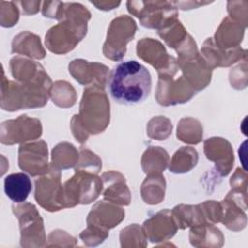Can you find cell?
I'll return each mask as SVG.
<instances>
[{
    "mask_svg": "<svg viewBox=\"0 0 248 248\" xmlns=\"http://www.w3.org/2000/svg\"><path fill=\"white\" fill-rule=\"evenodd\" d=\"M149 71L135 60L117 64L108 76L110 97L122 105H135L144 101L151 91Z\"/></svg>",
    "mask_w": 248,
    "mask_h": 248,
    "instance_id": "obj_1",
    "label": "cell"
},
{
    "mask_svg": "<svg viewBox=\"0 0 248 248\" xmlns=\"http://www.w3.org/2000/svg\"><path fill=\"white\" fill-rule=\"evenodd\" d=\"M65 207L93 202L102 190V182L94 173L76 170V174L64 185Z\"/></svg>",
    "mask_w": 248,
    "mask_h": 248,
    "instance_id": "obj_2",
    "label": "cell"
},
{
    "mask_svg": "<svg viewBox=\"0 0 248 248\" xmlns=\"http://www.w3.org/2000/svg\"><path fill=\"white\" fill-rule=\"evenodd\" d=\"M35 199L44 208L49 211H56L65 207L59 170L51 167L47 176L46 175L36 181Z\"/></svg>",
    "mask_w": 248,
    "mask_h": 248,
    "instance_id": "obj_3",
    "label": "cell"
},
{
    "mask_svg": "<svg viewBox=\"0 0 248 248\" xmlns=\"http://www.w3.org/2000/svg\"><path fill=\"white\" fill-rule=\"evenodd\" d=\"M45 141L40 140L19 148V167L32 175L47 171V148Z\"/></svg>",
    "mask_w": 248,
    "mask_h": 248,
    "instance_id": "obj_4",
    "label": "cell"
},
{
    "mask_svg": "<svg viewBox=\"0 0 248 248\" xmlns=\"http://www.w3.org/2000/svg\"><path fill=\"white\" fill-rule=\"evenodd\" d=\"M127 18L128 16H121L112 20L108 32L107 42L104 45V52L107 57L110 54L113 47L117 46V60L120 59L125 53L126 44L133 39L137 27L122 31Z\"/></svg>",
    "mask_w": 248,
    "mask_h": 248,
    "instance_id": "obj_5",
    "label": "cell"
},
{
    "mask_svg": "<svg viewBox=\"0 0 248 248\" xmlns=\"http://www.w3.org/2000/svg\"><path fill=\"white\" fill-rule=\"evenodd\" d=\"M103 181L107 184L104 191L106 199L125 205L130 203V192L125 184L124 177L120 173L115 171L105 172Z\"/></svg>",
    "mask_w": 248,
    "mask_h": 248,
    "instance_id": "obj_6",
    "label": "cell"
},
{
    "mask_svg": "<svg viewBox=\"0 0 248 248\" xmlns=\"http://www.w3.org/2000/svg\"><path fill=\"white\" fill-rule=\"evenodd\" d=\"M6 195L15 202H23L32 190V183L28 175L16 172L7 175L4 180Z\"/></svg>",
    "mask_w": 248,
    "mask_h": 248,
    "instance_id": "obj_7",
    "label": "cell"
},
{
    "mask_svg": "<svg viewBox=\"0 0 248 248\" xmlns=\"http://www.w3.org/2000/svg\"><path fill=\"white\" fill-rule=\"evenodd\" d=\"M169 161L168 153L165 149H162L160 147H153L151 146L148 148L142 158V168L144 172H152L154 174L161 172L167 167Z\"/></svg>",
    "mask_w": 248,
    "mask_h": 248,
    "instance_id": "obj_8",
    "label": "cell"
},
{
    "mask_svg": "<svg viewBox=\"0 0 248 248\" xmlns=\"http://www.w3.org/2000/svg\"><path fill=\"white\" fill-rule=\"evenodd\" d=\"M185 161L193 165L194 167L196 166L198 161V153L196 149L191 147H182L181 149L176 151L170 166V171L176 173L189 171L191 168L185 163Z\"/></svg>",
    "mask_w": 248,
    "mask_h": 248,
    "instance_id": "obj_9",
    "label": "cell"
}]
</instances>
